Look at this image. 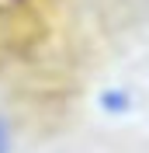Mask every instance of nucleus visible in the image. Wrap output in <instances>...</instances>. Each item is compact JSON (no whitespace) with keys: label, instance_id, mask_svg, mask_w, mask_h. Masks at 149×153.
Here are the masks:
<instances>
[{"label":"nucleus","instance_id":"obj_1","mask_svg":"<svg viewBox=\"0 0 149 153\" xmlns=\"http://www.w3.org/2000/svg\"><path fill=\"white\" fill-rule=\"evenodd\" d=\"M97 105H101V111H108V115H125L132 108V97H128V91H121V87H108V91H101Z\"/></svg>","mask_w":149,"mask_h":153},{"label":"nucleus","instance_id":"obj_2","mask_svg":"<svg viewBox=\"0 0 149 153\" xmlns=\"http://www.w3.org/2000/svg\"><path fill=\"white\" fill-rule=\"evenodd\" d=\"M0 153H10V129L4 118H0Z\"/></svg>","mask_w":149,"mask_h":153}]
</instances>
